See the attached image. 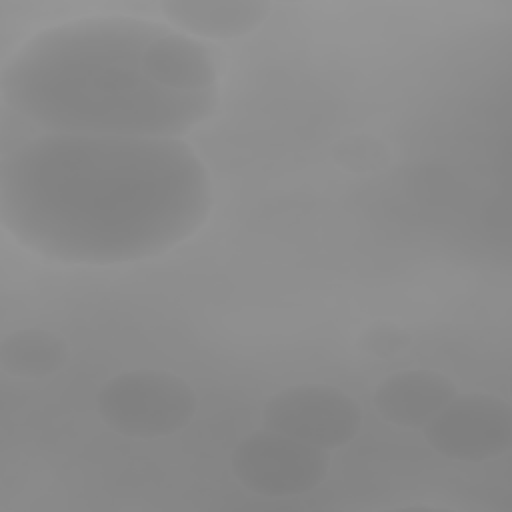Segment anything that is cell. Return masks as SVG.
Masks as SVG:
<instances>
[{
	"mask_svg": "<svg viewBox=\"0 0 512 512\" xmlns=\"http://www.w3.org/2000/svg\"><path fill=\"white\" fill-rule=\"evenodd\" d=\"M210 206L208 172L180 138L46 132L0 166L4 228L60 262L162 254L192 236Z\"/></svg>",
	"mask_w": 512,
	"mask_h": 512,
	"instance_id": "cell-1",
	"label": "cell"
},
{
	"mask_svg": "<svg viewBox=\"0 0 512 512\" xmlns=\"http://www.w3.org/2000/svg\"><path fill=\"white\" fill-rule=\"evenodd\" d=\"M4 102L48 132L178 138L218 106L212 52L168 26L94 16L46 28L2 68Z\"/></svg>",
	"mask_w": 512,
	"mask_h": 512,
	"instance_id": "cell-2",
	"label": "cell"
},
{
	"mask_svg": "<svg viewBox=\"0 0 512 512\" xmlns=\"http://www.w3.org/2000/svg\"><path fill=\"white\" fill-rule=\"evenodd\" d=\"M192 386L168 372L138 368L112 376L96 394L102 422L128 438H164L184 430L196 416Z\"/></svg>",
	"mask_w": 512,
	"mask_h": 512,
	"instance_id": "cell-3",
	"label": "cell"
},
{
	"mask_svg": "<svg viewBox=\"0 0 512 512\" xmlns=\"http://www.w3.org/2000/svg\"><path fill=\"white\" fill-rule=\"evenodd\" d=\"M230 466L246 490L258 496L286 498L320 486L330 468V454L326 448L264 428L236 444Z\"/></svg>",
	"mask_w": 512,
	"mask_h": 512,
	"instance_id": "cell-4",
	"label": "cell"
},
{
	"mask_svg": "<svg viewBox=\"0 0 512 512\" xmlns=\"http://www.w3.org/2000/svg\"><path fill=\"white\" fill-rule=\"evenodd\" d=\"M262 424L266 430L334 450L356 438L362 426V408L336 386L298 384L268 398L262 408Z\"/></svg>",
	"mask_w": 512,
	"mask_h": 512,
	"instance_id": "cell-5",
	"label": "cell"
},
{
	"mask_svg": "<svg viewBox=\"0 0 512 512\" xmlns=\"http://www.w3.org/2000/svg\"><path fill=\"white\" fill-rule=\"evenodd\" d=\"M422 430L438 454L458 462H486L512 444V408L494 394H456Z\"/></svg>",
	"mask_w": 512,
	"mask_h": 512,
	"instance_id": "cell-6",
	"label": "cell"
},
{
	"mask_svg": "<svg viewBox=\"0 0 512 512\" xmlns=\"http://www.w3.org/2000/svg\"><path fill=\"white\" fill-rule=\"evenodd\" d=\"M456 394V384L442 372L410 368L394 372L378 384L374 406L380 418L394 426L424 428Z\"/></svg>",
	"mask_w": 512,
	"mask_h": 512,
	"instance_id": "cell-7",
	"label": "cell"
},
{
	"mask_svg": "<svg viewBox=\"0 0 512 512\" xmlns=\"http://www.w3.org/2000/svg\"><path fill=\"white\" fill-rule=\"evenodd\" d=\"M160 10L188 32L236 38L258 28L268 18L272 4L264 0H166Z\"/></svg>",
	"mask_w": 512,
	"mask_h": 512,
	"instance_id": "cell-8",
	"label": "cell"
},
{
	"mask_svg": "<svg viewBox=\"0 0 512 512\" xmlns=\"http://www.w3.org/2000/svg\"><path fill=\"white\" fill-rule=\"evenodd\" d=\"M68 344L54 332L22 328L0 342V364L4 372L18 378H46L64 368Z\"/></svg>",
	"mask_w": 512,
	"mask_h": 512,
	"instance_id": "cell-9",
	"label": "cell"
},
{
	"mask_svg": "<svg viewBox=\"0 0 512 512\" xmlns=\"http://www.w3.org/2000/svg\"><path fill=\"white\" fill-rule=\"evenodd\" d=\"M408 344H410V334L404 328H400L392 322H384V320L370 324L358 340V346L364 352H370L380 358L394 356V354L402 352Z\"/></svg>",
	"mask_w": 512,
	"mask_h": 512,
	"instance_id": "cell-10",
	"label": "cell"
}]
</instances>
